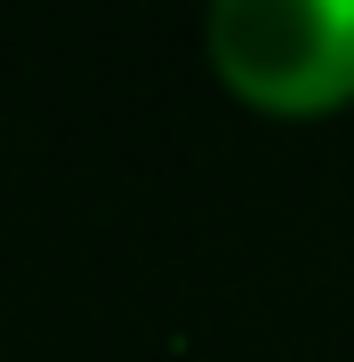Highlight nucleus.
Returning a JSON list of instances; mask_svg holds the SVG:
<instances>
[{"instance_id":"obj_1","label":"nucleus","mask_w":354,"mask_h":362,"mask_svg":"<svg viewBox=\"0 0 354 362\" xmlns=\"http://www.w3.org/2000/svg\"><path fill=\"white\" fill-rule=\"evenodd\" d=\"M210 57L258 105H330L354 89V0H218Z\"/></svg>"}]
</instances>
